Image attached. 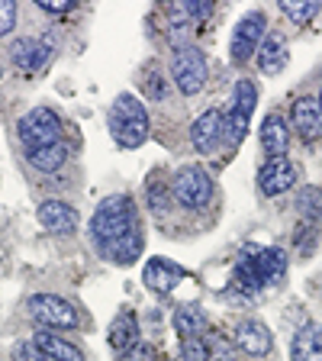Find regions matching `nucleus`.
<instances>
[{"instance_id": "19", "label": "nucleus", "mask_w": 322, "mask_h": 361, "mask_svg": "<svg viewBox=\"0 0 322 361\" xmlns=\"http://www.w3.org/2000/svg\"><path fill=\"white\" fill-rule=\"evenodd\" d=\"M290 358L293 361H322V326L319 323H306L293 336Z\"/></svg>"}, {"instance_id": "5", "label": "nucleus", "mask_w": 322, "mask_h": 361, "mask_svg": "<svg viewBox=\"0 0 322 361\" xmlns=\"http://www.w3.org/2000/svg\"><path fill=\"white\" fill-rule=\"evenodd\" d=\"M26 310L30 316L42 326L45 332H55V329H78V310L58 297V293H32L30 300H26Z\"/></svg>"}, {"instance_id": "22", "label": "nucleus", "mask_w": 322, "mask_h": 361, "mask_svg": "<svg viewBox=\"0 0 322 361\" xmlns=\"http://www.w3.org/2000/svg\"><path fill=\"white\" fill-rule=\"evenodd\" d=\"M174 329H178L180 342H184V338H200L203 332H206V310L194 307V303L178 307L174 310Z\"/></svg>"}, {"instance_id": "7", "label": "nucleus", "mask_w": 322, "mask_h": 361, "mask_svg": "<svg viewBox=\"0 0 322 361\" xmlns=\"http://www.w3.org/2000/svg\"><path fill=\"white\" fill-rule=\"evenodd\" d=\"M171 194L180 207L203 210L213 197V178L200 165H184V168H178V174L171 180Z\"/></svg>"}, {"instance_id": "31", "label": "nucleus", "mask_w": 322, "mask_h": 361, "mask_svg": "<svg viewBox=\"0 0 322 361\" xmlns=\"http://www.w3.org/2000/svg\"><path fill=\"white\" fill-rule=\"evenodd\" d=\"M120 361H155V348L145 345V342H135L129 352L120 355Z\"/></svg>"}, {"instance_id": "30", "label": "nucleus", "mask_w": 322, "mask_h": 361, "mask_svg": "<svg viewBox=\"0 0 322 361\" xmlns=\"http://www.w3.org/2000/svg\"><path fill=\"white\" fill-rule=\"evenodd\" d=\"M16 26V4L13 0H0V36H7Z\"/></svg>"}, {"instance_id": "2", "label": "nucleus", "mask_w": 322, "mask_h": 361, "mask_svg": "<svg viewBox=\"0 0 322 361\" xmlns=\"http://www.w3.org/2000/svg\"><path fill=\"white\" fill-rule=\"evenodd\" d=\"M106 126H110L113 142L120 145V149H139L149 139L151 123H149V113H145L142 100L132 97V94H120L110 104Z\"/></svg>"}, {"instance_id": "14", "label": "nucleus", "mask_w": 322, "mask_h": 361, "mask_svg": "<svg viewBox=\"0 0 322 361\" xmlns=\"http://www.w3.org/2000/svg\"><path fill=\"white\" fill-rule=\"evenodd\" d=\"M36 219L49 233H75L78 229V210L65 200H42L36 210Z\"/></svg>"}, {"instance_id": "34", "label": "nucleus", "mask_w": 322, "mask_h": 361, "mask_svg": "<svg viewBox=\"0 0 322 361\" xmlns=\"http://www.w3.org/2000/svg\"><path fill=\"white\" fill-rule=\"evenodd\" d=\"M0 81H4V59H0Z\"/></svg>"}, {"instance_id": "13", "label": "nucleus", "mask_w": 322, "mask_h": 361, "mask_svg": "<svg viewBox=\"0 0 322 361\" xmlns=\"http://www.w3.org/2000/svg\"><path fill=\"white\" fill-rule=\"evenodd\" d=\"M49 59H52V49L45 42H39V39H16L10 45V61H13L16 71H23V75L42 71L49 65Z\"/></svg>"}, {"instance_id": "9", "label": "nucleus", "mask_w": 322, "mask_h": 361, "mask_svg": "<svg viewBox=\"0 0 322 361\" xmlns=\"http://www.w3.org/2000/svg\"><path fill=\"white\" fill-rule=\"evenodd\" d=\"M233 281L239 290L245 293H258L261 287H268V274H264V262H261V248L258 245H245L235 258V271Z\"/></svg>"}, {"instance_id": "35", "label": "nucleus", "mask_w": 322, "mask_h": 361, "mask_svg": "<svg viewBox=\"0 0 322 361\" xmlns=\"http://www.w3.org/2000/svg\"><path fill=\"white\" fill-rule=\"evenodd\" d=\"M316 100H319V106H322V90H319V97H316Z\"/></svg>"}, {"instance_id": "17", "label": "nucleus", "mask_w": 322, "mask_h": 361, "mask_svg": "<svg viewBox=\"0 0 322 361\" xmlns=\"http://www.w3.org/2000/svg\"><path fill=\"white\" fill-rule=\"evenodd\" d=\"M293 129L306 139V142H313V139H319L322 135V106L316 97H300L297 104H293Z\"/></svg>"}, {"instance_id": "16", "label": "nucleus", "mask_w": 322, "mask_h": 361, "mask_svg": "<svg viewBox=\"0 0 322 361\" xmlns=\"http://www.w3.org/2000/svg\"><path fill=\"white\" fill-rule=\"evenodd\" d=\"M235 345L245 355H252V358H264V355L271 352L268 326L258 323V319H242V323L235 326Z\"/></svg>"}, {"instance_id": "28", "label": "nucleus", "mask_w": 322, "mask_h": 361, "mask_svg": "<svg viewBox=\"0 0 322 361\" xmlns=\"http://www.w3.org/2000/svg\"><path fill=\"white\" fill-rule=\"evenodd\" d=\"M149 203H151V210H158V213H165L168 207H171V197L165 194V184L155 180V174H151V180H149Z\"/></svg>"}, {"instance_id": "15", "label": "nucleus", "mask_w": 322, "mask_h": 361, "mask_svg": "<svg viewBox=\"0 0 322 361\" xmlns=\"http://www.w3.org/2000/svg\"><path fill=\"white\" fill-rule=\"evenodd\" d=\"M290 145V123L280 113H268L261 123V149L268 158H284Z\"/></svg>"}, {"instance_id": "10", "label": "nucleus", "mask_w": 322, "mask_h": 361, "mask_svg": "<svg viewBox=\"0 0 322 361\" xmlns=\"http://www.w3.org/2000/svg\"><path fill=\"white\" fill-rule=\"evenodd\" d=\"M187 278H190L187 268H180L178 262H171V258H165V255L149 258V264H145V271H142L145 287L155 293H171L180 281H187Z\"/></svg>"}, {"instance_id": "6", "label": "nucleus", "mask_w": 322, "mask_h": 361, "mask_svg": "<svg viewBox=\"0 0 322 361\" xmlns=\"http://www.w3.org/2000/svg\"><path fill=\"white\" fill-rule=\"evenodd\" d=\"M206 71H210V68H206V55H203L197 45H180L178 52L171 55V78L180 94H187V97H194V94L203 90Z\"/></svg>"}, {"instance_id": "20", "label": "nucleus", "mask_w": 322, "mask_h": 361, "mask_svg": "<svg viewBox=\"0 0 322 361\" xmlns=\"http://www.w3.org/2000/svg\"><path fill=\"white\" fill-rule=\"evenodd\" d=\"M287 61H290V55H287V42L284 36H278V32H268L261 42V49H258V68H261L264 75H278V71H284Z\"/></svg>"}, {"instance_id": "23", "label": "nucleus", "mask_w": 322, "mask_h": 361, "mask_svg": "<svg viewBox=\"0 0 322 361\" xmlns=\"http://www.w3.org/2000/svg\"><path fill=\"white\" fill-rule=\"evenodd\" d=\"M26 161H30V165L36 168V171L52 174V171H58V168L68 161V145L55 142V145H45V149L26 152Z\"/></svg>"}, {"instance_id": "27", "label": "nucleus", "mask_w": 322, "mask_h": 361, "mask_svg": "<svg viewBox=\"0 0 322 361\" xmlns=\"http://www.w3.org/2000/svg\"><path fill=\"white\" fill-rule=\"evenodd\" d=\"M180 358L184 361H210L206 338H184V342H180Z\"/></svg>"}, {"instance_id": "33", "label": "nucleus", "mask_w": 322, "mask_h": 361, "mask_svg": "<svg viewBox=\"0 0 322 361\" xmlns=\"http://www.w3.org/2000/svg\"><path fill=\"white\" fill-rule=\"evenodd\" d=\"M149 94H155V97H165V87H161V81H149Z\"/></svg>"}, {"instance_id": "18", "label": "nucleus", "mask_w": 322, "mask_h": 361, "mask_svg": "<svg viewBox=\"0 0 322 361\" xmlns=\"http://www.w3.org/2000/svg\"><path fill=\"white\" fill-rule=\"evenodd\" d=\"M106 342H110L113 352H129V348L139 342V319H135L132 310H123V313H116V319L110 323V329H106Z\"/></svg>"}, {"instance_id": "1", "label": "nucleus", "mask_w": 322, "mask_h": 361, "mask_svg": "<svg viewBox=\"0 0 322 361\" xmlns=\"http://www.w3.org/2000/svg\"><path fill=\"white\" fill-rule=\"evenodd\" d=\"M90 235L94 245L104 258L113 264H132L142 255V226H139V213L135 203L123 194H113L100 200L90 219Z\"/></svg>"}, {"instance_id": "24", "label": "nucleus", "mask_w": 322, "mask_h": 361, "mask_svg": "<svg viewBox=\"0 0 322 361\" xmlns=\"http://www.w3.org/2000/svg\"><path fill=\"white\" fill-rule=\"evenodd\" d=\"M297 213H300L306 223H319L322 219V188L306 184V188L297 190Z\"/></svg>"}, {"instance_id": "29", "label": "nucleus", "mask_w": 322, "mask_h": 361, "mask_svg": "<svg viewBox=\"0 0 322 361\" xmlns=\"http://www.w3.org/2000/svg\"><path fill=\"white\" fill-rule=\"evenodd\" d=\"M13 361H49L36 348V342H16L13 345Z\"/></svg>"}, {"instance_id": "8", "label": "nucleus", "mask_w": 322, "mask_h": 361, "mask_svg": "<svg viewBox=\"0 0 322 361\" xmlns=\"http://www.w3.org/2000/svg\"><path fill=\"white\" fill-rule=\"evenodd\" d=\"M264 36H268V20H264L261 10H252L239 20V26L233 30V42H229V59L235 65H245L252 55L261 49Z\"/></svg>"}, {"instance_id": "21", "label": "nucleus", "mask_w": 322, "mask_h": 361, "mask_svg": "<svg viewBox=\"0 0 322 361\" xmlns=\"http://www.w3.org/2000/svg\"><path fill=\"white\" fill-rule=\"evenodd\" d=\"M36 348L45 355L49 361H84L81 348L65 342L61 336H52V332H36Z\"/></svg>"}, {"instance_id": "12", "label": "nucleus", "mask_w": 322, "mask_h": 361, "mask_svg": "<svg viewBox=\"0 0 322 361\" xmlns=\"http://www.w3.org/2000/svg\"><path fill=\"white\" fill-rule=\"evenodd\" d=\"M190 142L200 155H213L223 145V110H206L200 113L190 126Z\"/></svg>"}, {"instance_id": "11", "label": "nucleus", "mask_w": 322, "mask_h": 361, "mask_svg": "<svg viewBox=\"0 0 322 361\" xmlns=\"http://www.w3.org/2000/svg\"><path fill=\"white\" fill-rule=\"evenodd\" d=\"M293 180H297V165L290 158H268L258 171V190L264 197H280L284 190L293 188Z\"/></svg>"}, {"instance_id": "25", "label": "nucleus", "mask_w": 322, "mask_h": 361, "mask_svg": "<svg viewBox=\"0 0 322 361\" xmlns=\"http://www.w3.org/2000/svg\"><path fill=\"white\" fill-rule=\"evenodd\" d=\"M261 262H264V274H268V284H280L287 278V255L274 245L261 248Z\"/></svg>"}, {"instance_id": "3", "label": "nucleus", "mask_w": 322, "mask_h": 361, "mask_svg": "<svg viewBox=\"0 0 322 361\" xmlns=\"http://www.w3.org/2000/svg\"><path fill=\"white\" fill-rule=\"evenodd\" d=\"M258 106V87L252 81H239L233 87V100H229V113L223 116V142L225 145H239L248 133L252 113Z\"/></svg>"}, {"instance_id": "32", "label": "nucleus", "mask_w": 322, "mask_h": 361, "mask_svg": "<svg viewBox=\"0 0 322 361\" xmlns=\"http://www.w3.org/2000/svg\"><path fill=\"white\" fill-rule=\"evenodd\" d=\"M36 7L45 13H68V10H75V0H36Z\"/></svg>"}, {"instance_id": "4", "label": "nucleus", "mask_w": 322, "mask_h": 361, "mask_svg": "<svg viewBox=\"0 0 322 361\" xmlns=\"http://www.w3.org/2000/svg\"><path fill=\"white\" fill-rule=\"evenodd\" d=\"M16 135H20V142L26 145V152L55 145L61 139L58 113L49 110V106H36V110H30L26 116H20V123H16Z\"/></svg>"}, {"instance_id": "26", "label": "nucleus", "mask_w": 322, "mask_h": 361, "mask_svg": "<svg viewBox=\"0 0 322 361\" xmlns=\"http://www.w3.org/2000/svg\"><path fill=\"white\" fill-rule=\"evenodd\" d=\"M322 10L319 0H303V4H293V0H280V13L290 16L293 23H309L316 13Z\"/></svg>"}]
</instances>
